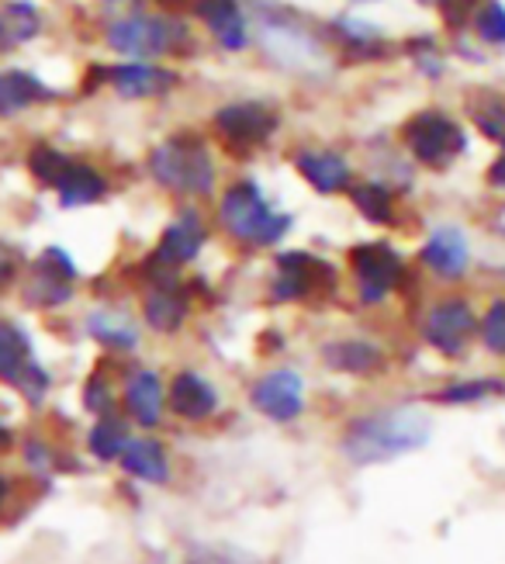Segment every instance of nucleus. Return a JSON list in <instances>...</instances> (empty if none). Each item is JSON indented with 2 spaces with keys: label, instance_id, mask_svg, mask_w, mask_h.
Segmentation results:
<instances>
[{
  "label": "nucleus",
  "instance_id": "nucleus-1",
  "mask_svg": "<svg viewBox=\"0 0 505 564\" xmlns=\"http://www.w3.org/2000/svg\"><path fill=\"white\" fill-rule=\"evenodd\" d=\"M139 177L171 205H211L229 177V163L222 160L205 126L180 121V126L163 129L142 150Z\"/></svg>",
  "mask_w": 505,
  "mask_h": 564
},
{
  "label": "nucleus",
  "instance_id": "nucleus-2",
  "mask_svg": "<svg viewBox=\"0 0 505 564\" xmlns=\"http://www.w3.org/2000/svg\"><path fill=\"white\" fill-rule=\"evenodd\" d=\"M94 42L108 59H153L190 66L205 56V42L187 11L153 8L146 0L122 11H101L94 18Z\"/></svg>",
  "mask_w": 505,
  "mask_h": 564
},
{
  "label": "nucleus",
  "instance_id": "nucleus-3",
  "mask_svg": "<svg viewBox=\"0 0 505 564\" xmlns=\"http://www.w3.org/2000/svg\"><path fill=\"white\" fill-rule=\"evenodd\" d=\"M208 212L215 236L243 253H277L298 229V215L274 198L256 170H229Z\"/></svg>",
  "mask_w": 505,
  "mask_h": 564
},
{
  "label": "nucleus",
  "instance_id": "nucleus-4",
  "mask_svg": "<svg viewBox=\"0 0 505 564\" xmlns=\"http://www.w3.org/2000/svg\"><path fill=\"white\" fill-rule=\"evenodd\" d=\"M250 14L256 35L253 56H260V63L271 66L277 77L311 84L336 73L319 18L298 11L295 4H284V0H250Z\"/></svg>",
  "mask_w": 505,
  "mask_h": 564
},
{
  "label": "nucleus",
  "instance_id": "nucleus-5",
  "mask_svg": "<svg viewBox=\"0 0 505 564\" xmlns=\"http://www.w3.org/2000/svg\"><path fill=\"white\" fill-rule=\"evenodd\" d=\"M21 170L42 194H50L59 212L101 208L118 194L114 170L101 156L63 145L50 135H35L25 142Z\"/></svg>",
  "mask_w": 505,
  "mask_h": 564
},
{
  "label": "nucleus",
  "instance_id": "nucleus-6",
  "mask_svg": "<svg viewBox=\"0 0 505 564\" xmlns=\"http://www.w3.org/2000/svg\"><path fill=\"white\" fill-rule=\"evenodd\" d=\"M201 126L229 170H253L256 160L271 156L284 142L287 108L274 94H226L211 101Z\"/></svg>",
  "mask_w": 505,
  "mask_h": 564
},
{
  "label": "nucleus",
  "instance_id": "nucleus-7",
  "mask_svg": "<svg viewBox=\"0 0 505 564\" xmlns=\"http://www.w3.org/2000/svg\"><path fill=\"white\" fill-rule=\"evenodd\" d=\"M405 156L419 166L422 177H447L474 156V135L457 105L426 101L405 111L392 129Z\"/></svg>",
  "mask_w": 505,
  "mask_h": 564
},
{
  "label": "nucleus",
  "instance_id": "nucleus-8",
  "mask_svg": "<svg viewBox=\"0 0 505 564\" xmlns=\"http://www.w3.org/2000/svg\"><path fill=\"white\" fill-rule=\"evenodd\" d=\"M190 73L177 63L153 59H90L80 69V97H111L118 105L132 108H160L171 105L187 90Z\"/></svg>",
  "mask_w": 505,
  "mask_h": 564
},
{
  "label": "nucleus",
  "instance_id": "nucleus-9",
  "mask_svg": "<svg viewBox=\"0 0 505 564\" xmlns=\"http://www.w3.org/2000/svg\"><path fill=\"white\" fill-rule=\"evenodd\" d=\"M429 420L419 409H381L347 426L343 454L353 464H384L429 444Z\"/></svg>",
  "mask_w": 505,
  "mask_h": 564
},
{
  "label": "nucleus",
  "instance_id": "nucleus-10",
  "mask_svg": "<svg viewBox=\"0 0 505 564\" xmlns=\"http://www.w3.org/2000/svg\"><path fill=\"white\" fill-rule=\"evenodd\" d=\"M284 166L311 198L322 202H343L360 181L356 150L336 139H292L284 145Z\"/></svg>",
  "mask_w": 505,
  "mask_h": 564
},
{
  "label": "nucleus",
  "instance_id": "nucleus-11",
  "mask_svg": "<svg viewBox=\"0 0 505 564\" xmlns=\"http://www.w3.org/2000/svg\"><path fill=\"white\" fill-rule=\"evenodd\" d=\"M347 274L353 284V299L364 308H381L413 278V260L392 236H371L350 242Z\"/></svg>",
  "mask_w": 505,
  "mask_h": 564
},
{
  "label": "nucleus",
  "instance_id": "nucleus-12",
  "mask_svg": "<svg viewBox=\"0 0 505 564\" xmlns=\"http://www.w3.org/2000/svg\"><path fill=\"white\" fill-rule=\"evenodd\" d=\"M322 32L336 69H377L398 63V35L360 8H343L322 18Z\"/></svg>",
  "mask_w": 505,
  "mask_h": 564
},
{
  "label": "nucleus",
  "instance_id": "nucleus-13",
  "mask_svg": "<svg viewBox=\"0 0 505 564\" xmlns=\"http://www.w3.org/2000/svg\"><path fill=\"white\" fill-rule=\"evenodd\" d=\"M215 239V226H211V212L208 205H174L166 223L160 226L150 253L142 257V267H153V271H177L184 274L187 267H195L205 250Z\"/></svg>",
  "mask_w": 505,
  "mask_h": 564
},
{
  "label": "nucleus",
  "instance_id": "nucleus-14",
  "mask_svg": "<svg viewBox=\"0 0 505 564\" xmlns=\"http://www.w3.org/2000/svg\"><path fill=\"white\" fill-rule=\"evenodd\" d=\"M340 288V267L305 247H281L271 260L267 299L274 305H298Z\"/></svg>",
  "mask_w": 505,
  "mask_h": 564
},
{
  "label": "nucleus",
  "instance_id": "nucleus-15",
  "mask_svg": "<svg viewBox=\"0 0 505 564\" xmlns=\"http://www.w3.org/2000/svg\"><path fill=\"white\" fill-rule=\"evenodd\" d=\"M187 18L205 42L208 53L222 59H246L253 56V14L250 0H187Z\"/></svg>",
  "mask_w": 505,
  "mask_h": 564
},
{
  "label": "nucleus",
  "instance_id": "nucleus-16",
  "mask_svg": "<svg viewBox=\"0 0 505 564\" xmlns=\"http://www.w3.org/2000/svg\"><path fill=\"white\" fill-rule=\"evenodd\" d=\"M80 263L63 242H45V247L25 263L21 271V302L35 312H56L77 299Z\"/></svg>",
  "mask_w": 505,
  "mask_h": 564
},
{
  "label": "nucleus",
  "instance_id": "nucleus-17",
  "mask_svg": "<svg viewBox=\"0 0 505 564\" xmlns=\"http://www.w3.org/2000/svg\"><path fill=\"white\" fill-rule=\"evenodd\" d=\"M416 267L443 288H457L461 281H468L474 271L471 232L461 223H453V218L432 223L416 247Z\"/></svg>",
  "mask_w": 505,
  "mask_h": 564
},
{
  "label": "nucleus",
  "instance_id": "nucleus-18",
  "mask_svg": "<svg viewBox=\"0 0 505 564\" xmlns=\"http://www.w3.org/2000/svg\"><path fill=\"white\" fill-rule=\"evenodd\" d=\"M63 101H69V90L53 84L42 69L18 59L0 63V126H18Z\"/></svg>",
  "mask_w": 505,
  "mask_h": 564
},
{
  "label": "nucleus",
  "instance_id": "nucleus-19",
  "mask_svg": "<svg viewBox=\"0 0 505 564\" xmlns=\"http://www.w3.org/2000/svg\"><path fill=\"white\" fill-rule=\"evenodd\" d=\"M190 312H195V291H190L184 274L142 267V294H139L142 326L160 336H171L187 326Z\"/></svg>",
  "mask_w": 505,
  "mask_h": 564
},
{
  "label": "nucleus",
  "instance_id": "nucleus-20",
  "mask_svg": "<svg viewBox=\"0 0 505 564\" xmlns=\"http://www.w3.org/2000/svg\"><path fill=\"white\" fill-rule=\"evenodd\" d=\"M419 333L426 347L443 357H464L468 347L477 339V305L461 291H443L422 312Z\"/></svg>",
  "mask_w": 505,
  "mask_h": 564
},
{
  "label": "nucleus",
  "instance_id": "nucleus-21",
  "mask_svg": "<svg viewBox=\"0 0 505 564\" xmlns=\"http://www.w3.org/2000/svg\"><path fill=\"white\" fill-rule=\"evenodd\" d=\"M53 35V14L42 0H0V63L25 56Z\"/></svg>",
  "mask_w": 505,
  "mask_h": 564
},
{
  "label": "nucleus",
  "instance_id": "nucleus-22",
  "mask_svg": "<svg viewBox=\"0 0 505 564\" xmlns=\"http://www.w3.org/2000/svg\"><path fill=\"white\" fill-rule=\"evenodd\" d=\"M356 160H360V174L392 184L402 198H416L422 174H419V166L405 156V150H402L392 132H377V135L360 142Z\"/></svg>",
  "mask_w": 505,
  "mask_h": 564
},
{
  "label": "nucleus",
  "instance_id": "nucleus-23",
  "mask_svg": "<svg viewBox=\"0 0 505 564\" xmlns=\"http://www.w3.org/2000/svg\"><path fill=\"white\" fill-rule=\"evenodd\" d=\"M350 205V212L360 218L364 226L377 229V232H398L405 229V218H408V198L384 184L377 177L360 174V181L350 187V194L343 198Z\"/></svg>",
  "mask_w": 505,
  "mask_h": 564
},
{
  "label": "nucleus",
  "instance_id": "nucleus-24",
  "mask_svg": "<svg viewBox=\"0 0 505 564\" xmlns=\"http://www.w3.org/2000/svg\"><path fill=\"white\" fill-rule=\"evenodd\" d=\"M398 63L426 87H443L453 69V48L443 32H408L398 39Z\"/></svg>",
  "mask_w": 505,
  "mask_h": 564
},
{
  "label": "nucleus",
  "instance_id": "nucleus-25",
  "mask_svg": "<svg viewBox=\"0 0 505 564\" xmlns=\"http://www.w3.org/2000/svg\"><path fill=\"white\" fill-rule=\"evenodd\" d=\"M250 399L256 412L267 415L271 423H295L305 412V381L292 367H274V371H267L253 384Z\"/></svg>",
  "mask_w": 505,
  "mask_h": 564
},
{
  "label": "nucleus",
  "instance_id": "nucleus-26",
  "mask_svg": "<svg viewBox=\"0 0 505 564\" xmlns=\"http://www.w3.org/2000/svg\"><path fill=\"white\" fill-rule=\"evenodd\" d=\"M461 115L477 142L502 145L505 142V87L498 84H471L461 94Z\"/></svg>",
  "mask_w": 505,
  "mask_h": 564
},
{
  "label": "nucleus",
  "instance_id": "nucleus-27",
  "mask_svg": "<svg viewBox=\"0 0 505 564\" xmlns=\"http://www.w3.org/2000/svg\"><path fill=\"white\" fill-rule=\"evenodd\" d=\"M84 333L94 343H101L105 350L132 354L142 343V318H135L122 305H94L84 315Z\"/></svg>",
  "mask_w": 505,
  "mask_h": 564
},
{
  "label": "nucleus",
  "instance_id": "nucleus-28",
  "mask_svg": "<svg viewBox=\"0 0 505 564\" xmlns=\"http://www.w3.org/2000/svg\"><path fill=\"white\" fill-rule=\"evenodd\" d=\"M39 360H35V343L32 333L18 323V318L0 315V381L14 384L21 391L35 371H39Z\"/></svg>",
  "mask_w": 505,
  "mask_h": 564
},
{
  "label": "nucleus",
  "instance_id": "nucleus-29",
  "mask_svg": "<svg viewBox=\"0 0 505 564\" xmlns=\"http://www.w3.org/2000/svg\"><path fill=\"white\" fill-rule=\"evenodd\" d=\"M125 412L129 420L142 430H153L163 420V409H166V391L156 371L150 367H135V371L125 375Z\"/></svg>",
  "mask_w": 505,
  "mask_h": 564
},
{
  "label": "nucleus",
  "instance_id": "nucleus-30",
  "mask_svg": "<svg viewBox=\"0 0 505 564\" xmlns=\"http://www.w3.org/2000/svg\"><path fill=\"white\" fill-rule=\"evenodd\" d=\"M171 409L187 423H205L219 412V391L198 371H180L171 381V395H166Z\"/></svg>",
  "mask_w": 505,
  "mask_h": 564
},
{
  "label": "nucleus",
  "instance_id": "nucleus-31",
  "mask_svg": "<svg viewBox=\"0 0 505 564\" xmlns=\"http://www.w3.org/2000/svg\"><path fill=\"white\" fill-rule=\"evenodd\" d=\"M122 464V471L135 481H153V485H163L171 478V454L153 436H139V440H129L125 454L118 457Z\"/></svg>",
  "mask_w": 505,
  "mask_h": 564
},
{
  "label": "nucleus",
  "instance_id": "nucleus-32",
  "mask_svg": "<svg viewBox=\"0 0 505 564\" xmlns=\"http://www.w3.org/2000/svg\"><path fill=\"white\" fill-rule=\"evenodd\" d=\"M322 360L340 375H374L384 364V354L371 339H329L322 347Z\"/></svg>",
  "mask_w": 505,
  "mask_h": 564
},
{
  "label": "nucleus",
  "instance_id": "nucleus-33",
  "mask_svg": "<svg viewBox=\"0 0 505 564\" xmlns=\"http://www.w3.org/2000/svg\"><path fill=\"white\" fill-rule=\"evenodd\" d=\"M468 35L485 48L488 56L505 53V0H481L471 14Z\"/></svg>",
  "mask_w": 505,
  "mask_h": 564
},
{
  "label": "nucleus",
  "instance_id": "nucleus-34",
  "mask_svg": "<svg viewBox=\"0 0 505 564\" xmlns=\"http://www.w3.org/2000/svg\"><path fill=\"white\" fill-rule=\"evenodd\" d=\"M129 426H125V420H118V415H101L98 420V426L90 430V454L98 457V460H118L125 454V447H129Z\"/></svg>",
  "mask_w": 505,
  "mask_h": 564
},
{
  "label": "nucleus",
  "instance_id": "nucleus-35",
  "mask_svg": "<svg viewBox=\"0 0 505 564\" xmlns=\"http://www.w3.org/2000/svg\"><path fill=\"white\" fill-rule=\"evenodd\" d=\"M477 339L492 357H505V294H495L477 312Z\"/></svg>",
  "mask_w": 505,
  "mask_h": 564
},
{
  "label": "nucleus",
  "instance_id": "nucleus-36",
  "mask_svg": "<svg viewBox=\"0 0 505 564\" xmlns=\"http://www.w3.org/2000/svg\"><path fill=\"white\" fill-rule=\"evenodd\" d=\"M492 395H505V381L498 378H471V381H457L440 391L443 405H471V402H485Z\"/></svg>",
  "mask_w": 505,
  "mask_h": 564
},
{
  "label": "nucleus",
  "instance_id": "nucleus-37",
  "mask_svg": "<svg viewBox=\"0 0 505 564\" xmlns=\"http://www.w3.org/2000/svg\"><path fill=\"white\" fill-rule=\"evenodd\" d=\"M481 0H432V14L440 21V32L447 39H461L468 35V24H471V14Z\"/></svg>",
  "mask_w": 505,
  "mask_h": 564
},
{
  "label": "nucleus",
  "instance_id": "nucleus-38",
  "mask_svg": "<svg viewBox=\"0 0 505 564\" xmlns=\"http://www.w3.org/2000/svg\"><path fill=\"white\" fill-rule=\"evenodd\" d=\"M114 405V391L108 384L105 375H90L84 384V409L94 415H108V409Z\"/></svg>",
  "mask_w": 505,
  "mask_h": 564
},
{
  "label": "nucleus",
  "instance_id": "nucleus-39",
  "mask_svg": "<svg viewBox=\"0 0 505 564\" xmlns=\"http://www.w3.org/2000/svg\"><path fill=\"white\" fill-rule=\"evenodd\" d=\"M21 253H18V247L8 239V236H0V291H8L11 284H18L21 281Z\"/></svg>",
  "mask_w": 505,
  "mask_h": 564
},
{
  "label": "nucleus",
  "instance_id": "nucleus-40",
  "mask_svg": "<svg viewBox=\"0 0 505 564\" xmlns=\"http://www.w3.org/2000/svg\"><path fill=\"white\" fill-rule=\"evenodd\" d=\"M481 184H485V191L498 194V198H505V142L495 145L485 170H481Z\"/></svg>",
  "mask_w": 505,
  "mask_h": 564
},
{
  "label": "nucleus",
  "instance_id": "nucleus-41",
  "mask_svg": "<svg viewBox=\"0 0 505 564\" xmlns=\"http://www.w3.org/2000/svg\"><path fill=\"white\" fill-rule=\"evenodd\" d=\"M50 457H53V451L45 444H39V440H29V444H25V460L32 464V468H50V464H53Z\"/></svg>",
  "mask_w": 505,
  "mask_h": 564
},
{
  "label": "nucleus",
  "instance_id": "nucleus-42",
  "mask_svg": "<svg viewBox=\"0 0 505 564\" xmlns=\"http://www.w3.org/2000/svg\"><path fill=\"white\" fill-rule=\"evenodd\" d=\"M90 4L98 8V11H122V8L139 4V0H90Z\"/></svg>",
  "mask_w": 505,
  "mask_h": 564
},
{
  "label": "nucleus",
  "instance_id": "nucleus-43",
  "mask_svg": "<svg viewBox=\"0 0 505 564\" xmlns=\"http://www.w3.org/2000/svg\"><path fill=\"white\" fill-rule=\"evenodd\" d=\"M146 4H153V8H171V11H184V8H187V0H146Z\"/></svg>",
  "mask_w": 505,
  "mask_h": 564
},
{
  "label": "nucleus",
  "instance_id": "nucleus-44",
  "mask_svg": "<svg viewBox=\"0 0 505 564\" xmlns=\"http://www.w3.org/2000/svg\"><path fill=\"white\" fill-rule=\"evenodd\" d=\"M11 440H14V436H11V426H8L4 420H0V451H8V447H11Z\"/></svg>",
  "mask_w": 505,
  "mask_h": 564
},
{
  "label": "nucleus",
  "instance_id": "nucleus-45",
  "mask_svg": "<svg viewBox=\"0 0 505 564\" xmlns=\"http://www.w3.org/2000/svg\"><path fill=\"white\" fill-rule=\"evenodd\" d=\"M8 496H11V478H8V475H0V509H4Z\"/></svg>",
  "mask_w": 505,
  "mask_h": 564
},
{
  "label": "nucleus",
  "instance_id": "nucleus-46",
  "mask_svg": "<svg viewBox=\"0 0 505 564\" xmlns=\"http://www.w3.org/2000/svg\"><path fill=\"white\" fill-rule=\"evenodd\" d=\"M374 4H384V0H347V8H360V11L374 8Z\"/></svg>",
  "mask_w": 505,
  "mask_h": 564
},
{
  "label": "nucleus",
  "instance_id": "nucleus-47",
  "mask_svg": "<svg viewBox=\"0 0 505 564\" xmlns=\"http://www.w3.org/2000/svg\"><path fill=\"white\" fill-rule=\"evenodd\" d=\"M190 564H229V561H226V557H211V554H208V557H198V561H190Z\"/></svg>",
  "mask_w": 505,
  "mask_h": 564
},
{
  "label": "nucleus",
  "instance_id": "nucleus-48",
  "mask_svg": "<svg viewBox=\"0 0 505 564\" xmlns=\"http://www.w3.org/2000/svg\"><path fill=\"white\" fill-rule=\"evenodd\" d=\"M413 4H422V8H432V0H413Z\"/></svg>",
  "mask_w": 505,
  "mask_h": 564
}]
</instances>
